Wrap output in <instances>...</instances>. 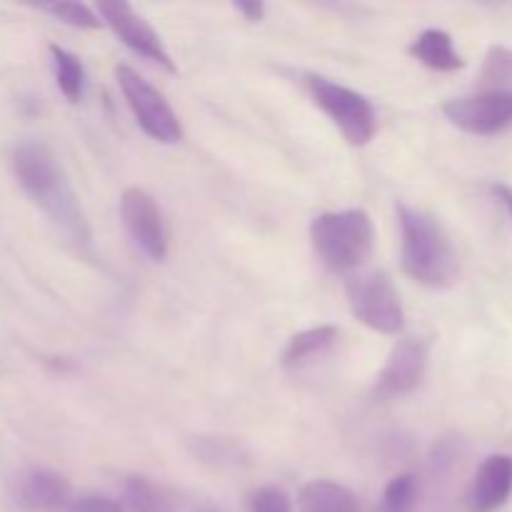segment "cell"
<instances>
[{
  "label": "cell",
  "instance_id": "cell-23",
  "mask_svg": "<svg viewBox=\"0 0 512 512\" xmlns=\"http://www.w3.org/2000/svg\"><path fill=\"white\" fill-rule=\"evenodd\" d=\"M240 15H243L248 23H260L265 18V5L260 0H240V3L233 5Z\"/></svg>",
  "mask_w": 512,
  "mask_h": 512
},
{
  "label": "cell",
  "instance_id": "cell-6",
  "mask_svg": "<svg viewBox=\"0 0 512 512\" xmlns=\"http://www.w3.org/2000/svg\"><path fill=\"white\" fill-rule=\"evenodd\" d=\"M350 313L380 335H400L405 328V310L393 280L385 273L353 275L345 285Z\"/></svg>",
  "mask_w": 512,
  "mask_h": 512
},
{
  "label": "cell",
  "instance_id": "cell-1",
  "mask_svg": "<svg viewBox=\"0 0 512 512\" xmlns=\"http://www.w3.org/2000/svg\"><path fill=\"white\" fill-rule=\"evenodd\" d=\"M10 168L30 203L78 248H90V225L58 155L43 140H20L10 153Z\"/></svg>",
  "mask_w": 512,
  "mask_h": 512
},
{
  "label": "cell",
  "instance_id": "cell-19",
  "mask_svg": "<svg viewBox=\"0 0 512 512\" xmlns=\"http://www.w3.org/2000/svg\"><path fill=\"white\" fill-rule=\"evenodd\" d=\"M40 10H45L48 15L58 18L60 23L78 30H98L100 25H103V18L98 15V10H93L85 3H75V0H60V3L40 5Z\"/></svg>",
  "mask_w": 512,
  "mask_h": 512
},
{
  "label": "cell",
  "instance_id": "cell-18",
  "mask_svg": "<svg viewBox=\"0 0 512 512\" xmlns=\"http://www.w3.org/2000/svg\"><path fill=\"white\" fill-rule=\"evenodd\" d=\"M480 90L483 93H512V50L493 45L480 68Z\"/></svg>",
  "mask_w": 512,
  "mask_h": 512
},
{
  "label": "cell",
  "instance_id": "cell-8",
  "mask_svg": "<svg viewBox=\"0 0 512 512\" xmlns=\"http://www.w3.org/2000/svg\"><path fill=\"white\" fill-rule=\"evenodd\" d=\"M95 10L103 18V23L118 35L125 48L133 50L140 58L163 65L168 73H175V63L170 58L168 48L163 45V40H160V35L155 33L153 25L143 15L135 13L133 5L123 3V0H100Z\"/></svg>",
  "mask_w": 512,
  "mask_h": 512
},
{
  "label": "cell",
  "instance_id": "cell-22",
  "mask_svg": "<svg viewBox=\"0 0 512 512\" xmlns=\"http://www.w3.org/2000/svg\"><path fill=\"white\" fill-rule=\"evenodd\" d=\"M60 512H125L123 505L105 495H80V498L68 500Z\"/></svg>",
  "mask_w": 512,
  "mask_h": 512
},
{
  "label": "cell",
  "instance_id": "cell-10",
  "mask_svg": "<svg viewBox=\"0 0 512 512\" xmlns=\"http://www.w3.org/2000/svg\"><path fill=\"white\" fill-rule=\"evenodd\" d=\"M443 115L470 135H498L512 128V93H475L453 98L443 105Z\"/></svg>",
  "mask_w": 512,
  "mask_h": 512
},
{
  "label": "cell",
  "instance_id": "cell-16",
  "mask_svg": "<svg viewBox=\"0 0 512 512\" xmlns=\"http://www.w3.org/2000/svg\"><path fill=\"white\" fill-rule=\"evenodd\" d=\"M48 53L50 65H53L55 83H58V90L63 93V98L73 105L80 103L85 95V68L80 63V58L55 43L48 45Z\"/></svg>",
  "mask_w": 512,
  "mask_h": 512
},
{
  "label": "cell",
  "instance_id": "cell-7",
  "mask_svg": "<svg viewBox=\"0 0 512 512\" xmlns=\"http://www.w3.org/2000/svg\"><path fill=\"white\" fill-rule=\"evenodd\" d=\"M120 218L133 243L148 255L150 260L160 263L165 260L170 248L168 225L160 210L158 200L143 188H125L120 195Z\"/></svg>",
  "mask_w": 512,
  "mask_h": 512
},
{
  "label": "cell",
  "instance_id": "cell-4",
  "mask_svg": "<svg viewBox=\"0 0 512 512\" xmlns=\"http://www.w3.org/2000/svg\"><path fill=\"white\" fill-rule=\"evenodd\" d=\"M305 88H308L313 103L328 115L330 123L353 148H363L375 138L378 115H375L373 103L363 93L315 73L305 75Z\"/></svg>",
  "mask_w": 512,
  "mask_h": 512
},
{
  "label": "cell",
  "instance_id": "cell-14",
  "mask_svg": "<svg viewBox=\"0 0 512 512\" xmlns=\"http://www.w3.org/2000/svg\"><path fill=\"white\" fill-rule=\"evenodd\" d=\"M408 53L418 60L425 68L435 70V73H455V70L465 68L463 55L455 50L453 35L448 30L428 28L410 43Z\"/></svg>",
  "mask_w": 512,
  "mask_h": 512
},
{
  "label": "cell",
  "instance_id": "cell-21",
  "mask_svg": "<svg viewBox=\"0 0 512 512\" xmlns=\"http://www.w3.org/2000/svg\"><path fill=\"white\" fill-rule=\"evenodd\" d=\"M250 512H295L293 500L278 485H265L250 498Z\"/></svg>",
  "mask_w": 512,
  "mask_h": 512
},
{
  "label": "cell",
  "instance_id": "cell-24",
  "mask_svg": "<svg viewBox=\"0 0 512 512\" xmlns=\"http://www.w3.org/2000/svg\"><path fill=\"white\" fill-rule=\"evenodd\" d=\"M493 195L500 200V205H503V208L508 210V215L512 218V188H510V185L495 183L493 185Z\"/></svg>",
  "mask_w": 512,
  "mask_h": 512
},
{
  "label": "cell",
  "instance_id": "cell-9",
  "mask_svg": "<svg viewBox=\"0 0 512 512\" xmlns=\"http://www.w3.org/2000/svg\"><path fill=\"white\" fill-rule=\"evenodd\" d=\"M430 345L423 338H400L390 350L383 370L373 385V395L378 400L405 398L420 388L428 373Z\"/></svg>",
  "mask_w": 512,
  "mask_h": 512
},
{
  "label": "cell",
  "instance_id": "cell-3",
  "mask_svg": "<svg viewBox=\"0 0 512 512\" xmlns=\"http://www.w3.org/2000/svg\"><path fill=\"white\" fill-rule=\"evenodd\" d=\"M310 243H313L318 260L330 273H355L373 258V218L363 208L323 213L310 223Z\"/></svg>",
  "mask_w": 512,
  "mask_h": 512
},
{
  "label": "cell",
  "instance_id": "cell-12",
  "mask_svg": "<svg viewBox=\"0 0 512 512\" xmlns=\"http://www.w3.org/2000/svg\"><path fill=\"white\" fill-rule=\"evenodd\" d=\"M13 495L25 512H60L70 500V483L50 468H28L15 480Z\"/></svg>",
  "mask_w": 512,
  "mask_h": 512
},
{
  "label": "cell",
  "instance_id": "cell-20",
  "mask_svg": "<svg viewBox=\"0 0 512 512\" xmlns=\"http://www.w3.org/2000/svg\"><path fill=\"white\" fill-rule=\"evenodd\" d=\"M418 500V478L413 473H400L385 488L380 512H413Z\"/></svg>",
  "mask_w": 512,
  "mask_h": 512
},
{
  "label": "cell",
  "instance_id": "cell-5",
  "mask_svg": "<svg viewBox=\"0 0 512 512\" xmlns=\"http://www.w3.org/2000/svg\"><path fill=\"white\" fill-rule=\"evenodd\" d=\"M115 80H118V88L123 93L125 103H128L130 113H133L135 123L140 125V130L148 138L163 145H175L183 140L185 130L173 105L138 70H133L130 65H118Z\"/></svg>",
  "mask_w": 512,
  "mask_h": 512
},
{
  "label": "cell",
  "instance_id": "cell-11",
  "mask_svg": "<svg viewBox=\"0 0 512 512\" xmlns=\"http://www.w3.org/2000/svg\"><path fill=\"white\" fill-rule=\"evenodd\" d=\"M512 495V455H490L475 470L473 483L465 495L468 512H495Z\"/></svg>",
  "mask_w": 512,
  "mask_h": 512
},
{
  "label": "cell",
  "instance_id": "cell-13",
  "mask_svg": "<svg viewBox=\"0 0 512 512\" xmlns=\"http://www.w3.org/2000/svg\"><path fill=\"white\" fill-rule=\"evenodd\" d=\"M340 338V330L335 325H315V328L300 330L293 338L288 340V345L283 348L280 355V365L285 370H303L308 365H313L315 360L323 358Z\"/></svg>",
  "mask_w": 512,
  "mask_h": 512
},
{
  "label": "cell",
  "instance_id": "cell-17",
  "mask_svg": "<svg viewBox=\"0 0 512 512\" xmlns=\"http://www.w3.org/2000/svg\"><path fill=\"white\" fill-rule=\"evenodd\" d=\"M125 510L128 512H173V500L148 478H128L125 483Z\"/></svg>",
  "mask_w": 512,
  "mask_h": 512
},
{
  "label": "cell",
  "instance_id": "cell-2",
  "mask_svg": "<svg viewBox=\"0 0 512 512\" xmlns=\"http://www.w3.org/2000/svg\"><path fill=\"white\" fill-rule=\"evenodd\" d=\"M400 268L413 283L430 290H448L458 283L460 263L453 243L433 215L398 205Z\"/></svg>",
  "mask_w": 512,
  "mask_h": 512
},
{
  "label": "cell",
  "instance_id": "cell-15",
  "mask_svg": "<svg viewBox=\"0 0 512 512\" xmlns=\"http://www.w3.org/2000/svg\"><path fill=\"white\" fill-rule=\"evenodd\" d=\"M300 512H360L353 490L333 480H310L298 495Z\"/></svg>",
  "mask_w": 512,
  "mask_h": 512
}]
</instances>
